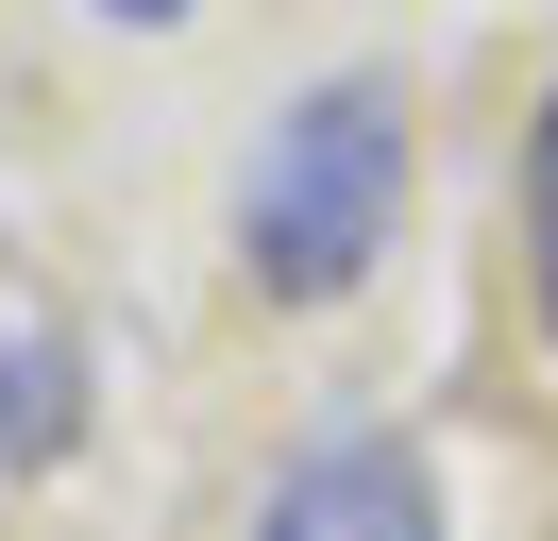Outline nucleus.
<instances>
[{
	"label": "nucleus",
	"instance_id": "obj_1",
	"mask_svg": "<svg viewBox=\"0 0 558 541\" xmlns=\"http://www.w3.org/2000/svg\"><path fill=\"white\" fill-rule=\"evenodd\" d=\"M389 220H407V85H389V68H339V85H305L254 135L238 254H254L271 304H339L355 270L389 254Z\"/></svg>",
	"mask_w": 558,
	"mask_h": 541
},
{
	"label": "nucleus",
	"instance_id": "obj_2",
	"mask_svg": "<svg viewBox=\"0 0 558 541\" xmlns=\"http://www.w3.org/2000/svg\"><path fill=\"white\" fill-rule=\"evenodd\" d=\"M254 541H440V491H423L407 440H322V457L271 473Z\"/></svg>",
	"mask_w": 558,
	"mask_h": 541
},
{
	"label": "nucleus",
	"instance_id": "obj_3",
	"mask_svg": "<svg viewBox=\"0 0 558 541\" xmlns=\"http://www.w3.org/2000/svg\"><path fill=\"white\" fill-rule=\"evenodd\" d=\"M524 288H542V338H558V85L524 119Z\"/></svg>",
	"mask_w": 558,
	"mask_h": 541
},
{
	"label": "nucleus",
	"instance_id": "obj_4",
	"mask_svg": "<svg viewBox=\"0 0 558 541\" xmlns=\"http://www.w3.org/2000/svg\"><path fill=\"white\" fill-rule=\"evenodd\" d=\"M102 17H136V34H170V17H186V0H102Z\"/></svg>",
	"mask_w": 558,
	"mask_h": 541
}]
</instances>
